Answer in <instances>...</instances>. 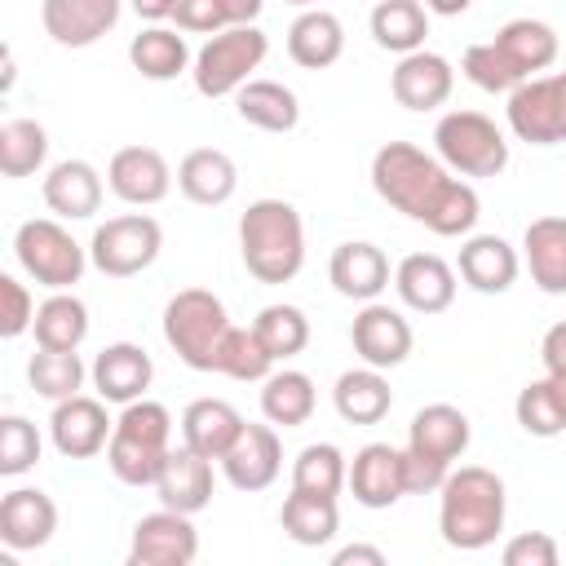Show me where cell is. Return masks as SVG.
Masks as SVG:
<instances>
[{"instance_id":"ab89813d","label":"cell","mask_w":566,"mask_h":566,"mask_svg":"<svg viewBox=\"0 0 566 566\" xmlns=\"http://www.w3.org/2000/svg\"><path fill=\"white\" fill-rule=\"evenodd\" d=\"M349 482V464L340 455L336 442H310L296 464H292V491H310V495H340V486Z\"/></svg>"},{"instance_id":"ee69618b","label":"cell","mask_w":566,"mask_h":566,"mask_svg":"<svg viewBox=\"0 0 566 566\" xmlns=\"http://www.w3.org/2000/svg\"><path fill=\"white\" fill-rule=\"evenodd\" d=\"M513 411H517V424H522L531 438H557V433L566 429V411H562V402H557V394H553L548 376H544V380L522 385V394H517Z\"/></svg>"},{"instance_id":"681fc988","label":"cell","mask_w":566,"mask_h":566,"mask_svg":"<svg viewBox=\"0 0 566 566\" xmlns=\"http://www.w3.org/2000/svg\"><path fill=\"white\" fill-rule=\"evenodd\" d=\"M172 22H177V31H203V35H217V31H226V13H221V0H177V9H172Z\"/></svg>"},{"instance_id":"8fae6325","label":"cell","mask_w":566,"mask_h":566,"mask_svg":"<svg viewBox=\"0 0 566 566\" xmlns=\"http://www.w3.org/2000/svg\"><path fill=\"white\" fill-rule=\"evenodd\" d=\"M509 128L531 146L566 142V71L531 75L509 93Z\"/></svg>"},{"instance_id":"8992f818","label":"cell","mask_w":566,"mask_h":566,"mask_svg":"<svg viewBox=\"0 0 566 566\" xmlns=\"http://www.w3.org/2000/svg\"><path fill=\"white\" fill-rule=\"evenodd\" d=\"M226 332H230L226 305L208 287H186L164 305V340L195 371H212L217 367V349H221Z\"/></svg>"},{"instance_id":"f6af8a7d","label":"cell","mask_w":566,"mask_h":566,"mask_svg":"<svg viewBox=\"0 0 566 566\" xmlns=\"http://www.w3.org/2000/svg\"><path fill=\"white\" fill-rule=\"evenodd\" d=\"M460 71H464L469 84H478L482 93H513V88L522 84V75L509 66V57L495 49V40H486V44H469Z\"/></svg>"},{"instance_id":"4dcf8cb0","label":"cell","mask_w":566,"mask_h":566,"mask_svg":"<svg viewBox=\"0 0 566 566\" xmlns=\"http://www.w3.org/2000/svg\"><path fill=\"white\" fill-rule=\"evenodd\" d=\"M345 53V27L327 9H305L287 27V57L305 71H323Z\"/></svg>"},{"instance_id":"f1b7e54d","label":"cell","mask_w":566,"mask_h":566,"mask_svg":"<svg viewBox=\"0 0 566 566\" xmlns=\"http://www.w3.org/2000/svg\"><path fill=\"white\" fill-rule=\"evenodd\" d=\"M332 402H336V416L345 424H380L389 416V407H394V389L380 376V367H367L363 363V367L336 376Z\"/></svg>"},{"instance_id":"9c48e42d","label":"cell","mask_w":566,"mask_h":566,"mask_svg":"<svg viewBox=\"0 0 566 566\" xmlns=\"http://www.w3.org/2000/svg\"><path fill=\"white\" fill-rule=\"evenodd\" d=\"M433 146H438V159L460 177H500L504 164H509L504 133L478 111L442 115L438 128H433Z\"/></svg>"},{"instance_id":"7a4b0ae2","label":"cell","mask_w":566,"mask_h":566,"mask_svg":"<svg viewBox=\"0 0 566 566\" xmlns=\"http://www.w3.org/2000/svg\"><path fill=\"white\" fill-rule=\"evenodd\" d=\"M438 491H442L438 531L451 548L478 553V548L495 544V535L504 531V482H500V473H491L482 464H460V469L447 473V482Z\"/></svg>"},{"instance_id":"83f0119b","label":"cell","mask_w":566,"mask_h":566,"mask_svg":"<svg viewBox=\"0 0 566 566\" xmlns=\"http://www.w3.org/2000/svg\"><path fill=\"white\" fill-rule=\"evenodd\" d=\"M243 416L226 402V398H195L186 411H181V442L186 447H195L199 455H208V460H221L230 447H234V438L243 433Z\"/></svg>"},{"instance_id":"e0dca14e","label":"cell","mask_w":566,"mask_h":566,"mask_svg":"<svg viewBox=\"0 0 566 566\" xmlns=\"http://www.w3.org/2000/svg\"><path fill=\"white\" fill-rule=\"evenodd\" d=\"M283 469V447L270 424H243L234 447L221 455V473L234 491H265Z\"/></svg>"},{"instance_id":"44dd1931","label":"cell","mask_w":566,"mask_h":566,"mask_svg":"<svg viewBox=\"0 0 566 566\" xmlns=\"http://www.w3.org/2000/svg\"><path fill=\"white\" fill-rule=\"evenodd\" d=\"M93 389H97V398H106V402H137V398H146V389H150V380H155V363H150V354L142 349V345H133V340H115V345H106L97 358H93Z\"/></svg>"},{"instance_id":"bcb514c9","label":"cell","mask_w":566,"mask_h":566,"mask_svg":"<svg viewBox=\"0 0 566 566\" xmlns=\"http://www.w3.org/2000/svg\"><path fill=\"white\" fill-rule=\"evenodd\" d=\"M40 460V429L27 416H4L0 420V473L18 478Z\"/></svg>"},{"instance_id":"6f0895ef","label":"cell","mask_w":566,"mask_h":566,"mask_svg":"<svg viewBox=\"0 0 566 566\" xmlns=\"http://www.w3.org/2000/svg\"><path fill=\"white\" fill-rule=\"evenodd\" d=\"M287 4H301V9H310V4H318V0H287Z\"/></svg>"},{"instance_id":"816d5d0a","label":"cell","mask_w":566,"mask_h":566,"mask_svg":"<svg viewBox=\"0 0 566 566\" xmlns=\"http://www.w3.org/2000/svg\"><path fill=\"white\" fill-rule=\"evenodd\" d=\"M261 4H265V0H221V13H226V27H248V22H256V13H261Z\"/></svg>"},{"instance_id":"7c38bea8","label":"cell","mask_w":566,"mask_h":566,"mask_svg":"<svg viewBox=\"0 0 566 566\" xmlns=\"http://www.w3.org/2000/svg\"><path fill=\"white\" fill-rule=\"evenodd\" d=\"M195 557H199V531L190 513L159 509L133 526V544H128L133 566H190Z\"/></svg>"},{"instance_id":"e575fe53","label":"cell","mask_w":566,"mask_h":566,"mask_svg":"<svg viewBox=\"0 0 566 566\" xmlns=\"http://www.w3.org/2000/svg\"><path fill=\"white\" fill-rule=\"evenodd\" d=\"M35 345L44 349H80L88 336V305L75 292H53L35 305Z\"/></svg>"},{"instance_id":"4316f807","label":"cell","mask_w":566,"mask_h":566,"mask_svg":"<svg viewBox=\"0 0 566 566\" xmlns=\"http://www.w3.org/2000/svg\"><path fill=\"white\" fill-rule=\"evenodd\" d=\"M44 203L49 212L66 217V221H84L102 208V177L88 159H62L49 168L44 177Z\"/></svg>"},{"instance_id":"cb8c5ba5","label":"cell","mask_w":566,"mask_h":566,"mask_svg":"<svg viewBox=\"0 0 566 566\" xmlns=\"http://www.w3.org/2000/svg\"><path fill=\"white\" fill-rule=\"evenodd\" d=\"M327 279L349 301H376L389 287V256L367 239L340 243L332 252V261H327Z\"/></svg>"},{"instance_id":"f907efd6","label":"cell","mask_w":566,"mask_h":566,"mask_svg":"<svg viewBox=\"0 0 566 566\" xmlns=\"http://www.w3.org/2000/svg\"><path fill=\"white\" fill-rule=\"evenodd\" d=\"M539 358H544V371H566V318L553 323L539 340Z\"/></svg>"},{"instance_id":"d6a6232c","label":"cell","mask_w":566,"mask_h":566,"mask_svg":"<svg viewBox=\"0 0 566 566\" xmlns=\"http://www.w3.org/2000/svg\"><path fill=\"white\" fill-rule=\"evenodd\" d=\"M495 49L509 57V66L522 80H531L535 71L557 62V31L548 22H539V18H513V22H504L495 31Z\"/></svg>"},{"instance_id":"b9f144b4","label":"cell","mask_w":566,"mask_h":566,"mask_svg":"<svg viewBox=\"0 0 566 566\" xmlns=\"http://www.w3.org/2000/svg\"><path fill=\"white\" fill-rule=\"evenodd\" d=\"M270 367H274V358L261 345L256 327H230L221 336V349H217V367L212 371H221L230 380H265Z\"/></svg>"},{"instance_id":"d590c367","label":"cell","mask_w":566,"mask_h":566,"mask_svg":"<svg viewBox=\"0 0 566 566\" xmlns=\"http://www.w3.org/2000/svg\"><path fill=\"white\" fill-rule=\"evenodd\" d=\"M261 385H265V389H261V416H265L270 424L301 429V424L314 416L318 394H314V380H310L305 371L283 367V371H270Z\"/></svg>"},{"instance_id":"ba28073f","label":"cell","mask_w":566,"mask_h":566,"mask_svg":"<svg viewBox=\"0 0 566 566\" xmlns=\"http://www.w3.org/2000/svg\"><path fill=\"white\" fill-rule=\"evenodd\" d=\"M13 256L18 265L49 292H66L71 283H80L84 265H88V252L71 239V230L53 217H31L18 226L13 234Z\"/></svg>"},{"instance_id":"836d02e7","label":"cell","mask_w":566,"mask_h":566,"mask_svg":"<svg viewBox=\"0 0 566 566\" xmlns=\"http://www.w3.org/2000/svg\"><path fill=\"white\" fill-rule=\"evenodd\" d=\"M429 35V9L420 0H376L371 9V40L398 57L424 49Z\"/></svg>"},{"instance_id":"9a60e30c","label":"cell","mask_w":566,"mask_h":566,"mask_svg":"<svg viewBox=\"0 0 566 566\" xmlns=\"http://www.w3.org/2000/svg\"><path fill=\"white\" fill-rule=\"evenodd\" d=\"M106 186H111L115 199H124L133 208H150V203L168 199L172 168L155 146H124L106 164Z\"/></svg>"},{"instance_id":"f35d334b","label":"cell","mask_w":566,"mask_h":566,"mask_svg":"<svg viewBox=\"0 0 566 566\" xmlns=\"http://www.w3.org/2000/svg\"><path fill=\"white\" fill-rule=\"evenodd\" d=\"M27 380L40 398L49 402H62V398H75L80 385H84V363L75 349H35L31 363H27Z\"/></svg>"},{"instance_id":"7bdbcfd3","label":"cell","mask_w":566,"mask_h":566,"mask_svg":"<svg viewBox=\"0 0 566 566\" xmlns=\"http://www.w3.org/2000/svg\"><path fill=\"white\" fill-rule=\"evenodd\" d=\"M252 327H256V336H261V345L270 349L274 363L292 358V354H301L310 345V318L296 305H265Z\"/></svg>"},{"instance_id":"1f68e13d","label":"cell","mask_w":566,"mask_h":566,"mask_svg":"<svg viewBox=\"0 0 566 566\" xmlns=\"http://www.w3.org/2000/svg\"><path fill=\"white\" fill-rule=\"evenodd\" d=\"M234 111L243 124L261 128V133H292L296 119H301V102L287 84L279 80H248L239 93H234Z\"/></svg>"},{"instance_id":"d4e9b609","label":"cell","mask_w":566,"mask_h":566,"mask_svg":"<svg viewBox=\"0 0 566 566\" xmlns=\"http://www.w3.org/2000/svg\"><path fill=\"white\" fill-rule=\"evenodd\" d=\"M455 270L460 279L482 292V296H500L513 287L517 279V252L500 239V234H473L460 243V256H455Z\"/></svg>"},{"instance_id":"6da1fadb","label":"cell","mask_w":566,"mask_h":566,"mask_svg":"<svg viewBox=\"0 0 566 566\" xmlns=\"http://www.w3.org/2000/svg\"><path fill=\"white\" fill-rule=\"evenodd\" d=\"M371 186L389 208L429 226L442 239L469 234L482 217L478 190L469 181L451 177V168L442 159L424 155L411 142H385L371 155Z\"/></svg>"},{"instance_id":"3957f363","label":"cell","mask_w":566,"mask_h":566,"mask_svg":"<svg viewBox=\"0 0 566 566\" xmlns=\"http://www.w3.org/2000/svg\"><path fill=\"white\" fill-rule=\"evenodd\" d=\"M239 252L256 283H292L305 265V226L287 199H256L239 217Z\"/></svg>"},{"instance_id":"db71d44e","label":"cell","mask_w":566,"mask_h":566,"mask_svg":"<svg viewBox=\"0 0 566 566\" xmlns=\"http://www.w3.org/2000/svg\"><path fill=\"white\" fill-rule=\"evenodd\" d=\"M172 9H177V0H133V13L146 22H164V18H172Z\"/></svg>"},{"instance_id":"52a82bcc","label":"cell","mask_w":566,"mask_h":566,"mask_svg":"<svg viewBox=\"0 0 566 566\" xmlns=\"http://www.w3.org/2000/svg\"><path fill=\"white\" fill-rule=\"evenodd\" d=\"M265 49H270V40L252 22L248 27H226V31L208 35V44L190 62L195 88L203 97H230V93H239L252 80V71L265 62Z\"/></svg>"},{"instance_id":"d6986e66","label":"cell","mask_w":566,"mask_h":566,"mask_svg":"<svg viewBox=\"0 0 566 566\" xmlns=\"http://www.w3.org/2000/svg\"><path fill=\"white\" fill-rule=\"evenodd\" d=\"M40 22H44L53 44L88 49L119 22V0H44Z\"/></svg>"},{"instance_id":"11a10c76","label":"cell","mask_w":566,"mask_h":566,"mask_svg":"<svg viewBox=\"0 0 566 566\" xmlns=\"http://www.w3.org/2000/svg\"><path fill=\"white\" fill-rule=\"evenodd\" d=\"M473 0H424V9L429 13H442V18H455V13H464Z\"/></svg>"},{"instance_id":"74e56055","label":"cell","mask_w":566,"mask_h":566,"mask_svg":"<svg viewBox=\"0 0 566 566\" xmlns=\"http://www.w3.org/2000/svg\"><path fill=\"white\" fill-rule=\"evenodd\" d=\"M128 62L146 80H177L190 66V49H186V35H177L172 27H159L155 22V27H146V31L133 35Z\"/></svg>"},{"instance_id":"60d3db41","label":"cell","mask_w":566,"mask_h":566,"mask_svg":"<svg viewBox=\"0 0 566 566\" xmlns=\"http://www.w3.org/2000/svg\"><path fill=\"white\" fill-rule=\"evenodd\" d=\"M49 133L35 119H9L0 124V172L4 177H31L44 168Z\"/></svg>"},{"instance_id":"7dc6e473","label":"cell","mask_w":566,"mask_h":566,"mask_svg":"<svg viewBox=\"0 0 566 566\" xmlns=\"http://www.w3.org/2000/svg\"><path fill=\"white\" fill-rule=\"evenodd\" d=\"M0 301H4V310H0V336L13 340V336H22L35 323V301H31L27 283H18L13 274H0Z\"/></svg>"},{"instance_id":"603a6c76","label":"cell","mask_w":566,"mask_h":566,"mask_svg":"<svg viewBox=\"0 0 566 566\" xmlns=\"http://www.w3.org/2000/svg\"><path fill=\"white\" fill-rule=\"evenodd\" d=\"M155 491H159V504L164 509H177V513H203L208 504H212V460L208 455H199L195 447H172L168 451V464H164V473H159V482H155Z\"/></svg>"},{"instance_id":"8d00e7d4","label":"cell","mask_w":566,"mask_h":566,"mask_svg":"<svg viewBox=\"0 0 566 566\" xmlns=\"http://www.w3.org/2000/svg\"><path fill=\"white\" fill-rule=\"evenodd\" d=\"M279 522L287 531V539H296L301 548H318L336 535L340 513H336V495H310V491H292L279 509Z\"/></svg>"},{"instance_id":"5b68a950","label":"cell","mask_w":566,"mask_h":566,"mask_svg":"<svg viewBox=\"0 0 566 566\" xmlns=\"http://www.w3.org/2000/svg\"><path fill=\"white\" fill-rule=\"evenodd\" d=\"M469 447V416L451 402H429L411 416L407 429V486L416 495L438 491L451 473V464L464 455Z\"/></svg>"},{"instance_id":"30bf717a","label":"cell","mask_w":566,"mask_h":566,"mask_svg":"<svg viewBox=\"0 0 566 566\" xmlns=\"http://www.w3.org/2000/svg\"><path fill=\"white\" fill-rule=\"evenodd\" d=\"M164 248V230L155 217L146 212H128V217H111L93 230L88 239V261L106 274V279H133L146 265H155Z\"/></svg>"},{"instance_id":"5bb4252c","label":"cell","mask_w":566,"mask_h":566,"mask_svg":"<svg viewBox=\"0 0 566 566\" xmlns=\"http://www.w3.org/2000/svg\"><path fill=\"white\" fill-rule=\"evenodd\" d=\"M345 486L354 491V500L363 509H389L411 491L407 486V455L389 442H367V447L354 451Z\"/></svg>"},{"instance_id":"2e32d148","label":"cell","mask_w":566,"mask_h":566,"mask_svg":"<svg viewBox=\"0 0 566 566\" xmlns=\"http://www.w3.org/2000/svg\"><path fill=\"white\" fill-rule=\"evenodd\" d=\"M349 340H354V354L367 363V367H398L407 354H411V323L380 305V301H363V310L354 314V327H349Z\"/></svg>"},{"instance_id":"c3c4849f","label":"cell","mask_w":566,"mask_h":566,"mask_svg":"<svg viewBox=\"0 0 566 566\" xmlns=\"http://www.w3.org/2000/svg\"><path fill=\"white\" fill-rule=\"evenodd\" d=\"M557 557H562V548L544 531H522L504 544V566H557Z\"/></svg>"},{"instance_id":"9f6ffc18","label":"cell","mask_w":566,"mask_h":566,"mask_svg":"<svg viewBox=\"0 0 566 566\" xmlns=\"http://www.w3.org/2000/svg\"><path fill=\"white\" fill-rule=\"evenodd\" d=\"M548 385H553V394H557V402L566 411V371H548Z\"/></svg>"},{"instance_id":"277c9868","label":"cell","mask_w":566,"mask_h":566,"mask_svg":"<svg viewBox=\"0 0 566 566\" xmlns=\"http://www.w3.org/2000/svg\"><path fill=\"white\" fill-rule=\"evenodd\" d=\"M168 451H172V416L164 402H150V398H137V402H124L119 420H115V433L106 442V464L119 482L128 486H155L164 464H168Z\"/></svg>"},{"instance_id":"f5cc1de1","label":"cell","mask_w":566,"mask_h":566,"mask_svg":"<svg viewBox=\"0 0 566 566\" xmlns=\"http://www.w3.org/2000/svg\"><path fill=\"white\" fill-rule=\"evenodd\" d=\"M336 566H349V562H367V566H385V553L380 548H371V544H345L336 557H332Z\"/></svg>"},{"instance_id":"484cf974","label":"cell","mask_w":566,"mask_h":566,"mask_svg":"<svg viewBox=\"0 0 566 566\" xmlns=\"http://www.w3.org/2000/svg\"><path fill=\"white\" fill-rule=\"evenodd\" d=\"M177 186H181V195H186L190 203H199V208H221V203L239 190V168H234V159H230L226 150L199 146V150H190V155L177 164Z\"/></svg>"},{"instance_id":"ffe728a7","label":"cell","mask_w":566,"mask_h":566,"mask_svg":"<svg viewBox=\"0 0 566 566\" xmlns=\"http://www.w3.org/2000/svg\"><path fill=\"white\" fill-rule=\"evenodd\" d=\"M389 88H394V102L407 106V111H433L451 97L455 88V71L442 53H429V49H416L407 57H398L394 75H389Z\"/></svg>"},{"instance_id":"f546056e","label":"cell","mask_w":566,"mask_h":566,"mask_svg":"<svg viewBox=\"0 0 566 566\" xmlns=\"http://www.w3.org/2000/svg\"><path fill=\"white\" fill-rule=\"evenodd\" d=\"M531 283L548 296H566V217H535L522 234Z\"/></svg>"},{"instance_id":"4fadbf2b","label":"cell","mask_w":566,"mask_h":566,"mask_svg":"<svg viewBox=\"0 0 566 566\" xmlns=\"http://www.w3.org/2000/svg\"><path fill=\"white\" fill-rule=\"evenodd\" d=\"M115 433V420L106 416V398H62L53 402V416H49V438L57 447V455L66 460H88L97 455Z\"/></svg>"},{"instance_id":"7402d4cb","label":"cell","mask_w":566,"mask_h":566,"mask_svg":"<svg viewBox=\"0 0 566 566\" xmlns=\"http://www.w3.org/2000/svg\"><path fill=\"white\" fill-rule=\"evenodd\" d=\"M394 287L407 310L416 314H442L455 301V270L433 252H411L394 270Z\"/></svg>"},{"instance_id":"ac0fdd59","label":"cell","mask_w":566,"mask_h":566,"mask_svg":"<svg viewBox=\"0 0 566 566\" xmlns=\"http://www.w3.org/2000/svg\"><path fill=\"white\" fill-rule=\"evenodd\" d=\"M57 531V504L40 486H13L0 500V539L13 553L44 548Z\"/></svg>"}]
</instances>
